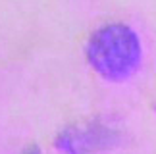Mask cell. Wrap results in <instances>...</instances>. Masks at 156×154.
Instances as JSON below:
<instances>
[{
    "label": "cell",
    "instance_id": "6da1fadb",
    "mask_svg": "<svg viewBox=\"0 0 156 154\" xmlns=\"http://www.w3.org/2000/svg\"><path fill=\"white\" fill-rule=\"evenodd\" d=\"M89 64L108 81H123L139 68L141 40L123 23H110L93 33L87 44Z\"/></svg>",
    "mask_w": 156,
    "mask_h": 154
},
{
    "label": "cell",
    "instance_id": "7a4b0ae2",
    "mask_svg": "<svg viewBox=\"0 0 156 154\" xmlns=\"http://www.w3.org/2000/svg\"><path fill=\"white\" fill-rule=\"evenodd\" d=\"M27 154H37V152H35V150H31V152H27Z\"/></svg>",
    "mask_w": 156,
    "mask_h": 154
}]
</instances>
